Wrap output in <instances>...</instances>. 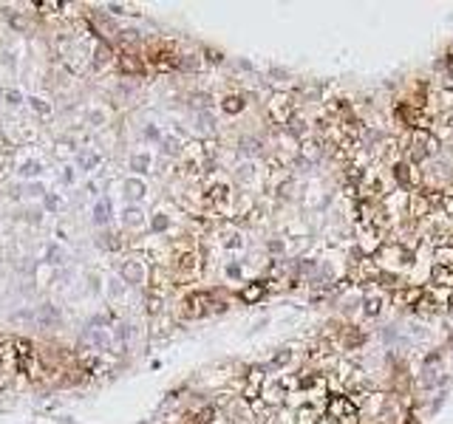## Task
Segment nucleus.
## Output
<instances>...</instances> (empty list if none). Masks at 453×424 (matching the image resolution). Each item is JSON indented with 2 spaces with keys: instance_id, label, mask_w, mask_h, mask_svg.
I'll return each instance as SVG.
<instances>
[{
  "instance_id": "f257e3e1",
  "label": "nucleus",
  "mask_w": 453,
  "mask_h": 424,
  "mask_svg": "<svg viewBox=\"0 0 453 424\" xmlns=\"http://www.w3.org/2000/svg\"><path fill=\"white\" fill-rule=\"evenodd\" d=\"M431 153H436V139L431 136V133H419L417 142H414V158H425V156H431Z\"/></svg>"
},
{
  "instance_id": "f03ea898",
  "label": "nucleus",
  "mask_w": 453,
  "mask_h": 424,
  "mask_svg": "<svg viewBox=\"0 0 453 424\" xmlns=\"http://www.w3.org/2000/svg\"><path fill=\"white\" fill-rule=\"evenodd\" d=\"M207 302H210L207 294H190L184 306H187V314L190 317H202L204 311H207Z\"/></svg>"
},
{
  "instance_id": "7ed1b4c3",
  "label": "nucleus",
  "mask_w": 453,
  "mask_h": 424,
  "mask_svg": "<svg viewBox=\"0 0 453 424\" xmlns=\"http://www.w3.org/2000/svg\"><path fill=\"white\" fill-rule=\"evenodd\" d=\"M119 71L122 74H142V59L136 57V54H122L119 57Z\"/></svg>"
},
{
  "instance_id": "20e7f679",
  "label": "nucleus",
  "mask_w": 453,
  "mask_h": 424,
  "mask_svg": "<svg viewBox=\"0 0 453 424\" xmlns=\"http://www.w3.org/2000/svg\"><path fill=\"white\" fill-rule=\"evenodd\" d=\"M122 277H125V283H142L144 272H142V266H139L136 260H128V263L122 266Z\"/></svg>"
},
{
  "instance_id": "39448f33",
  "label": "nucleus",
  "mask_w": 453,
  "mask_h": 424,
  "mask_svg": "<svg viewBox=\"0 0 453 424\" xmlns=\"http://www.w3.org/2000/svg\"><path fill=\"white\" fill-rule=\"evenodd\" d=\"M125 195H128V198H133V201H136V198H142V195H144V184H142V181H136V178L125 181Z\"/></svg>"
},
{
  "instance_id": "423d86ee",
  "label": "nucleus",
  "mask_w": 453,
  "mask_h": 424,
  "mask_svg": "<svg viewBox=\"0 0 453 424\" xmlns=\"http://www.w3.org/2000/svg\"><path fill=\"white\" fill-rule=\"evenodd\" d=\"M108 218H111V204L108 201H99L94 207V221L96 223H108Z\"/></svg>"
},
{
  "instance_id": "0eeeda50",
  "label": "nucleus",
  "mask_w": 453,
  "mask_h": 424,
  "mask_svg": "<svg viewBox=\"0 0 453 424\" xmlns=\"http://www.w3.org/2000/svg\"><path fill=\"white\" fill-rule=\"evenodd\" d=\"M433 280H436L439 286H453V272H450V269L436 266V269H433Z\"/></svg>"
},
{
  "instance_id": "6e6552de",
  "label": "nucleus",
  "mask_w": 453,
  "mask_h": 424,
  "mask_svg": "<svg viewBox=\"0 0 453 424\" xmlns=\"http://www.w3.org/2000/svg\"><path fill=\"white\" fill-rule=\"evenodd\" d=\"M60 320V311L54 309V306H43V309H40V323H57Z\"/></svg>"
},
{
  "instance_id": "1a4fd4ad",
  "label": "nucleus",
  "mask_w": 453,
  "mask_h": 424,
  "mask_svg": "<svg viewBox=\"0 0 453 424\" xmlns=\"http://www.w3.org/2000/svg\"><path fill=\"white\" fill-rule=\"evenodd\" d=\"M241 108H244V99H241V96H227V99H224V110H227V113H238Z\"/></svg>"
},
{
  "instance_id": "9d476101",
  "label": "nucleus",
  "mask_w": 453,
  "mask_h": 424,
  "mask_svg": "<svg viewBox=\"0 0 453 424\" xmlns=\"http://www.w3.org/2000/svg\"><path fill=\"white\" fill-rule=\"evenodd\" d=\"M419 297H422V294H419L417 288H414V291H402V294L396 291V294H394V300H396V306H399V302H417Z\"/></svg>"
},
{
  "instance_id": "9b49d317",
  "label": "nucleus",
  "mask_w": 453,
  "mask_h": 424,
  "mask_svg": "<svg viewBox=\"0 0 453 424\" xmlns=\"http://www.w3.org/2000/svg\"><path fill=\"white\" fill-rule=\"evenodd\" d=\"M20 175H40V161H23V167H20Z\"/></svg>"
},
{
  "instance_id": "f8f14e48",
  "label": "nucleus",
  "mask_w": 453,
  "mask_h": 424,
  "mask_svg": "<svg viewBox=\"0 0 453 424\" xmlns=\"http://www.w3.org/2000/svg\"><path fill=\"white\" fill-rule=\"evenodd\" d=\"M125 223H128V226L142 223V212H139V209H128V212H125Z\"/></svg>"
},
{
  "instance_id": "ddd939ff",
  "label": "nucleus",
  "mask_w": 453,
  "mask_h": 424,
  "mask_svg": "<svg viewBox=\"0 0 453 424\" xmlns=\"http://www.w3.org/2000/svg\"><path fill=\"white\" fill-rule=\"evenodd\" d=\"M213 416H216V410H213V407H204L202 413L195 416V424H210V421H213Z\"/></svg>"
},
{
  "instance_id": "4468645a",
  "label": "nucleus",
  "mask_w": 453,
  "mask_h": 424,
  "mask_svg": "<svg viewBox=\"0 0 453 424\" xmlns=\"http://www.w3.org/2000/svg\"><path fill=\"white\" fill-rule=\"evenodd\" d=\"M147 164H150V158L147 156H133L130 158V167H133V170H147Z\"/></svg>"
},
{
  "instance_id": "2eb2a0df",
  "label": "nucleus",
  "mask_w": 453,
  "mask_h": 424,
  "mask_svg": "<svg viewBox=\"0 0 453 424\" xmlns=\"http://www.w3.org/2000/svg\"><path fill=\"white\" fill-rule=\"evenodd\" d=\"M261 294H264V286H249V288L244 291V300H249V302H252V300H258Z\"/></svg>"
},
{
  "instance_id": "dca6fc26",
  "label": "nucleus",
  "mask_w": 453,
  "mask_h": 424,
  "mask_svg": "<svg viewBox=\"0 0 453 424\" xmlns=\"http://www.w3.org/2000/svg\"><path fill=\"white\" fill-rule=\"evenodd\" d=\"M29 102H31V108H34V110H37V113H48V110H51V108H48V105H45V102H43V99H40V96H31V99H29Z\"/></svg>"
},
{
  "instance_id": "f3484780",
  "label": "nucleus",
  "mask_w": 453,
  "mask_h": 424,
  "mask_svg": "<svg viewBox=\"0 0 453 424\" xmlns=\"http://www.w3.org/2000/svg\"><path fill=\"white\" fill-rule=\"evenodd\" d=\"M408 170H411L408 164H396V178L402 181V184H408V181H411V173H408Z\"/></svg>"
},
{
  "instance_id": "a211bd4d",
  "label": "nucleus",
  "mask_w": 453,
  "mask_h": 424,
  "mask_svg": "<svg viewBox=\"0 0 453 424\" xmlns=\"http://www.w3.org/2000/svg\"><path fill=\"white\" fill-rule=\"evenodd\" d=\"M79 164L88 170V167H94V164H96V156H91V153H82V156H79Z\"/></svg>"
},
{
  "instance_id": "6ab92c4d",
  "label": "nucleus",
  "mask_w": 453,
  "mask_h": 424,
  "mask_svg": "<svg viewBox=\"0 0 453 424\" xmlns=\"http://www.w3.org/2000/svg\"><path fill=\"white\" fill-rule=\"evenodd\" d=\"M48 260H51V263H60V260H63V249H60V246H51V249H48Z\"/></svg>"
},
{
  "instance_id": "aec40b11",
  "label": "nucleus",
  "mask_w": 453,
  "mask_h": 424,
  "mask_svg": "<svg viewBox=\"0 0 453 424\" xmlns=\"http://www.w3.org/2000/svg\"><path fill=\"white\" fill-rule=\"evenodd\" d=\"M45 207H48V209H60V207H63V198H57V195H48V198H45Z\"/></svg>"
},
{
  "instance_id": "412c9836",
  "label": "nucleus",
  "mask_w": 453,
  "mask_h": 424,
  "mask_svg": "<svg viewBox=\"0 0 453 424\" xmlns=\"http://www.w3.org/2000/svg\"><path fill=\"white\" fill-rule=\"evenodd\" d=\"M20 99H23L20 91H6V102H9V105H20Z\"/></svg>"
},
{
  "instance_id": "4be33fe9",
  "label": "nucleus",
  "mask_w": 453,
  "mask_h": 424,
  "mask_svg": "<svg viewBox=\"0 0 453 424\" xmlns=\"http://www.w3.org/2000/svg\"><path fill=\"white\" fill-rule=\"evenodd\" d=\"M366 311H368V314H374V311H380V297H377V300H374V297H368V302H366Z\"/></svg>"
},
{
  "instance_id": "5701e85b",
  "label": "nucleus",
  "mask_w": 453,
  "mask_h": 424,
  "mask_svg": "<svg viewBox=\"0 0 453 424\" xmlns=\"http://www.w3.org/2000/svg\"><path fill=\"white\" fill-rule=\"evenodd\" d=\"M9 150H12V142L3 139V133H0V153H9Z\"/></svg>"
},
{
  "instance_id": "b1692460",
  "label": "nucleus",
  "mask_w": 453,
  "mask_h": 424,
  "mask_svg": "<svg viewBox=\"0 0 453 424\" xmlns=\"http://www.w3.org/2000/svg\"><path fill=\"white\" fill-rule=\"evenodd\" d=\"M165 226H167V218H162V215H159L156 221H153V229H165Z\"/></svg>"
},
{
  "instance_id": "393cba45",
  "label": "nucleus",
  "mask_w": 453,
  "mask_h": 424,
  "mask_svg": "<svg viewBox=\"0 0 453 424\" xmlns=\"http://www.w3.org/2000/svg\"><path fill=\"white\" fill-rule=\"evenodd\" d=\"M165 147H167V153H176L179 147H176V139H165Z\"/></svg>"
},
{
  "instance_id": "a878e982",
  "label": "nucleus",
  "mask_w": 453,
  "mask_h": 424,
  "mask_svg": "<svg viewBox=\"0 0 453 424\" xmlns=\"http://www.w3.org/2000/svg\"><path fill=\"white\" fill-rule=\"evenodd\" d=\"M283 362H289V353L283 351V353H278V356H275V365H283Z\"/></svg>"
},
{
  "instance_id": "bb28decb",
  "label": "nucleus",
  "mask_w": 453,
  "mask_h": 424,
  "mask_svg": "<svg viewBox=\"0 0 453 424\" xmlns=\"http://www.w3.org/2000/svg\"><path fill=\"white\" fill-rule=\"evenodd\" d=\"M408 424H417V418H414V416H411V418H408Z\"/></svg>"
},
{
  "instance_id": "cd10ccee",
  "label": "nucleus",
  "mask_w": 453,
  "mask_h": 424,
  "mask_svg": "<svg viewBox=\"0 0 453 424\" xmlns=\"http://www.w3.org/2000/svg\"><path fill=\"white\" fill-rule=\"evenodd\" d=\"M323 424H337V421H331V418H326V421H323Z\"/></svg>"
}]
</instances>
